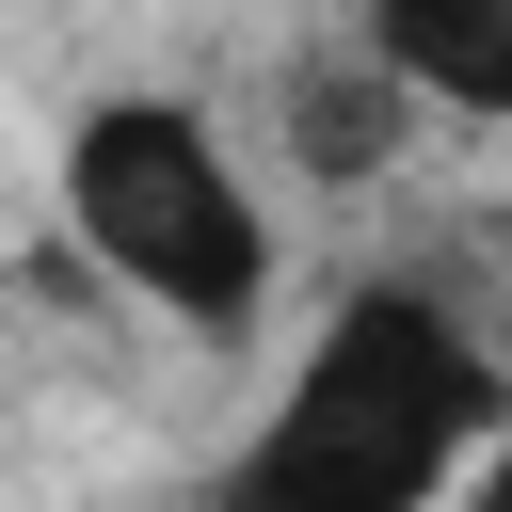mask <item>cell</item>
Segmentation results:
<instances>
[{"label": "cell", "mask_w": 512, "mask_h": 512, "mask_svg": "<svg viewBox=\"0 0 512 512\" xmlns=\"http://www.w3.org/2000/svg\"><path fill=\"white\" fill-rule=\"evenodd\" d=\"M336 32L416 96V128H480V144H512V0H352Z\"/></svg>", "instance_id": "obj_3"}, {"label": "cell", "mask_w": 512, "mask_h": 512, "mask_svg": "<svg viewBox=\"0 0 512 512\" xmlns=\"http://www.w3.org/2000/svg\"><path fill=\"white\" fill-rule=\"evenodd\" d=\"M48 224H64V256L128 320H160L192 352H256V320L288 288V224H272L240 128L208 96H176V80L64 96V128H48Z\"/></svg>", "instance_id": "obj_2"}, {"label": "cell", "mask_w": 512, "mask_h": 512, "mask_svg": "<svg viewBox=\"0 0 512 512\" xmlns=\"http://www.w3.org/2000/svg\"><path fill=\"white\" fill-rule=\"evenodd\" d=\"M400 144H416V96H400L352 32H320V48L272 64V160H288L304 192H368V176H400Z\"/></svg>", "instance_id": "obj_4"}, {"label": "cell", "mask_w": 512, "mask_h": 512, "mask_svg": "<svg viewBox=\"0 0 512 512\" xmlns=\"http://www.w3.org/2000/svg\"><path fill=\"white\" fill-rule=\"evenodd\" d=\"M448 512H512V448H496V464H480V480H464Z\"/></svg>", "instance_id": "obj_5"}, {"label": "cell", "mask_w": 512, "mask_h": 512, "mask_svg": "<svg viewBox=\"0 0 512 512\" xmlns=\"http://www.w3.org/2000/svg\"><path fill=\"white\" fill-rule=\"evenodd\" d=\"M512 448V352L432 288V272H352L240 448L208 464V512H448Z\"/></svg>", "instance_id": "obj_1"}]
</instances>
